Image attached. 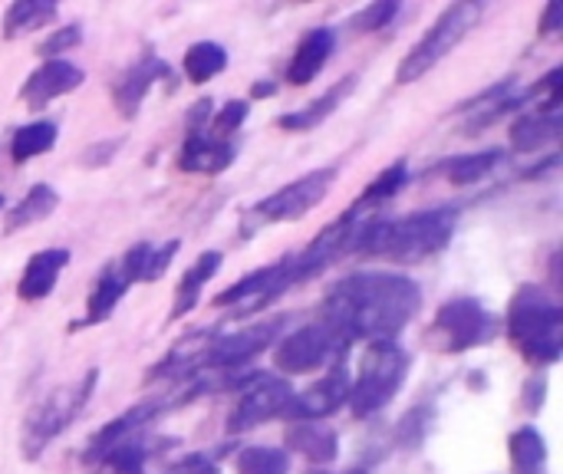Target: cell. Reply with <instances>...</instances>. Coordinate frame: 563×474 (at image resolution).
<instances>
[{
  "label": "cell",
  "mask_w": 563,
  "mask_h": 474,
  "mask_svg": "<svg viewBox=\"0 0 563 474\" xmlns=\"http://www.w3.org/2000/svg\"><path fill=\"white\" fill-rule=\"evenodd\" d=\"M422 310V287L393 271H360L340 280L323 300V320L353 340L393 343Z\"/></svg>",
  "instance_id": "cell-1"
},
{
  "label": "cell",
  "mask_w": 563,
  "mask_h": 474,
  "mask_svg": "<svg viewBox=\"0 0 563 474\" xmlns=\"http://www.w3.org/2000/svg\"><path fill=\"white\" fill-rule=\"evenodd\" d=\"M455 224H459L455 208L416 211L399 221L369 218L356 238V251L386 257V261H422V257H432L449 247Z\"/></svg>",
  "instance_id": "cell-2"
},
{
  "label": "cell",
  "mask_w": 563,
  "mask_h": 474,
  "mask_svg": "<svg viewBox=\"0 0 563 474\" xmlns=\"http://www.w3.org/2000/svg\"><path fill=\"white\" fill-rule=\"evenodd\" d=\"M508 333L534 366L558 363L563 353V313L541 287H521L508 310Z\"/></svg>",
  "instance_id": "cell-3"
},
{
  "label": "cell",
  "mask_w": 563,
  "mask_h": 474,
  "mask_svg": "<svg viewBox=\"0 0 563 474\" xmlns=\"http://www.w3.org/2000/svg\"><path fill=\"white\" fill-rule=\"evenodd\" d=\"M96 370H89L79 383L73 386H59L53 393H46L43 399H36L23 419V436H20V449H23V459L33 462L43 455V449L73 426V419L82 412V406L89 403L92 389H96Z\"/></svg>",
  "instance_id": "cell-4"
},
{
  "label": "cell",
  "mask_w": 563,
  "mask_h": 474,
  "mask_svg": "<svg viewBox=\"0 0 563 474\" xmlns=\"http://www.w3.org/2000/svg\"><path fill=\"white\" fill-rule=\"evenodd\" d=\"M485 16V3L478 0H465V3H452L439 13V20L422 33V40L402 56L399 69H396V82H416L422 79L432 66H439L468 33L472 26Z\"/></svg>",
  "instance_id": "cell-5"
},
{
  "label": "cell",
  "mask_w": 563,
  "mask_h": 474,
  "mask_svg": "<svg viewBox=\"0 0 563 474\" xmlns=\"http://www.w3.org/2000/svg\"><path fill=\"white\" fill-rule=\"evenodd\" d=\"M409 373V356L396 343H373L360 363L356 379H350V399L346 406L353 409L356 419H366L379 409H386L396 393L402 389Z\"/></svg>",
  "instance_id": "cell-6"
},
{
  "label": "cell",
  "mask_w": 563,
  "mask_h": 474,
  "mask_svg": "<svg viewBox=\"0 0 563 474\" xmlns=\"http://www.w3.org/2000/svg\"><path fill=\"white\" fill-rule=\"evenodd\" d=\"M340 168L330 165V168H317V172H307L303 178L277 188L274 195L261 198L251 211H244V221H241V234H254L267 224H284V221H297L303 218L307 211H313L333 188Z\"/></svg>",
  "instance_id": "cell-7"
},
{
  "label": "cell",
  "mask_w": 563,
  "mask_h": 474,
  "mask_svg": "<svg viewBox=\"0 0 563 474\" xmlns=\"http://www.w3.org/2000/svg\"><path fill=\"white\" fill-rule=\"evenodd\" d=\"M346 337L340 330H333L327 320L300 327L297 333H290L287 340L277 343L274 350V366L287 376H300V373H313L330 366L333 360H340L346 353Z\"/></svg>",
  "instance_id": "cell-8"
},
{
  "label": "cell",
  "mask_w": 563,
  "mask_h": 474,
  "mask_svg": "<svg viewBox=\"0 0 563 474\" xmlns=\"http://www.w3.org/2000/svg\"><path fill=\"white\" fill-rule=\"evenodd\" d=\"M498 323L475 297H452L435 313V333L442 337V346L449 353H465L495 337Z\"/></svg>",
  "instance_id": "cell-9"
},
{
  "label": "cell",
  "mask_w": 563,
  "mask_h": 474,
  "mask_svg": "<svg viewBox=\"0 0 563 474\" xmlns=\"http://www.w3.org/2000/svg\"><path fill=\"white\" fill-rule=\"evenodd\" d=\"M363 224H366V218H363L356 208L343 211L330 228H323V231L310 241V247H307L300 257H290V264H294V280H310V277L320 274L327 264H333V261H340L343 254L356 251V238H360Z\"/></svg>",
  "instance_id": "cell-10"
},
{
  "label": "cell",
  "mask_w": 563,
  "mask_h": 474,
  "mask_svg": "<svg viewBox=\"0 0 563 474\" xmlns=\"http://www.w3.org/2000/svg\"><path fill=\"white\" fill-rule=\"evenodd\" d=\"M284 330V317L277 320H264V323H251L244 330H234V333H224L218 337L214 343L205 346L201 353V366H211V370H238V366H247L254 356H261L267 346L277 343Z\"/></svg>",
  "instance_id": "cell-11"
},
{
  "label": "cell",
  "mask_w": 563,
  "mask_h": 474,
  "mask_svg": "<svg viewBox=\"0 0 563 474\" xmlns=\"http://www.w3.org/2000/svg\"><path fill=\"white\" fill-rule=\"evenodd\" d=\"M290 399H294V386L287 379L254 373L247 389L241 393L238 406L228 416V432L238 436V432H247V429H254V426H261V422H267L274 416H284Z\"/></svg>",
  "instance_id": "cell-12"
},
{
  "label": "cell",
  "mask_w": 563,
  "mask_h": 474,
  "mask_svg": "<svg viewBox=\"0 0 563 474\" xmlns=\"http://www.w3.org/2000/svg\"><path fill=\"white\" fill-rule=\"evenodd\" d=\"M290 284H297V280H294V264H290V257H284V261L267 264V267H261V271L241 277L238 284H231V287L214 300V307H241L244 313H254V310L274 304Z\"/></svg>",
  "instance_id": "cell-13"
},
{
  "label": "cell",
  "mask_w": 563,
  "mask_h": 474,
  "mask_svg": "<svg viewBox=\"0 0 563 474\" xmlns=\"http://www.w3.org/2000/svg\"><path fill=\"white\" fill-rule=\"evenodd\" d=\"M350 399V373L343 366H333L320 383H313L307 393H294L290 406L284 409V416H290L294 422H320L333 412H340Z\"/></svg>",
  "instance_id": "cell-14"
},
{
  "label": "cell",
  "mask_w": 563,
  "mask_h": 474,
  "mask_svg": "<svg viewBox=\"0 0 563 474\" xmlns=\"http://www.w3.org/2000/svg\"><path fill=\"white\" fill-rule=\"evenodd\" d=\"M82 86V69L69 59H46L40 69H33L20 89V102L30 109H43L46 102L73 92Z\"/></svg>",
  "instance_id": "cell-15"
},
{
  "label": "cell",
  "mask_w": 563,
  "mask_h": 474,
  "mask_svg": "<svg viewBox=\"0 0 563 474\" xmlns=\"http://www.w3.org/2000/svg\"><path fill=\"white\" fill-rule=\"evenodd\" d=\"M234 158H238V139H221V135H211L208 129H201V132L185 135L178 168L214 175V172H224Z\"/></svg>",
  "instance_id": "cell-16"
},
{
  "label": "cell",
  "mask_w": 563,
  "mask_h": 474,
  "mask_svg": "<svg viewBox=\"0 0 563 474\" xmlns=\"http://www.w3.org/2000/svg\"><path fill=\"white\" fill-rule=\"evenodd\" d=\"M158 79H168L172 82V66L168 63H162L158 56H142L132 69H125V76L115 82V89H112V99H115V106H119V112L125 115V119H132L135 112H139V106H142V99L148 96V89H152V82H158Z\"/></svg>",
  "instance_id": "cell-17"
},
{
  "label": "cell",
  "mask_w": 563,
  "mask_h": 474,
  "mask_svg": "<svg viewBox=\"0 0 563 474\" xmlns=\"http://www.w3.org/2000/svg\"><path fill=\"white\" fill-rule=\"evenodd\" d=\"M66 264H69V251H66V247L36 251V254L26 261V267H23V277H20V284H16V297L26 300V304L49 297L53 287H56V280H59V274L66 271Z\"/></svg>",
  "instance_id": "cell-18"
},
{
  "label": "cell",
  "mask_w": 563,
  "mask_h": 474,
  "mask_svg": "<svg viewBox=\"0 0 563 474\" xmlns=\"http://www.w3.org/2000/svg\"><path fill=\"white\" fill-rule=\"evenodd\" d=\"M333 46H336V33L327 30V26H317L310 30L300 46L294 49V59L287 66V82L290 86H307L320 76V69L327 66V59L333 56Z\"/></svg>",
  "instance_id": "cell-19"
},
{
  "label": "cell",
  "mask_w": 563,
  "mask_h": 474,
  "mask_svg": "<svg viewBox=\"0 0 563 474\" xmlns=\"http://www.w3.org/2000/svg\"><path fill=\"white\" fill-rule=\"evenodd\" d=\"M178 247H181V241H168L162 247H155V244H135L119 261V271L125 274L129 284H139V280L142 284H152V280H158L168 271V264L175 261Z\"/></svg>",
  "instance_id": "cell-20"
},
{
  "label": "cell",
  "mask_w": 563,
  "mask_h": 474,
  "mask_svg": "<svg viewBox=\"0 0 563 474\" xmlns=\"http://www.w3.org/2000/svg\"><path fill=\"white\" fill-rule=\"evenodd\" d=\"M162 409H165V403H142V406L129 409L125 416L112 419L106 429H99V432L92 436V442H89V455H86V459H96V462H102V455H106L112 445L125 442L132 432H139L142 426H148V422H152V419H155Z\"/></svg>",
  "instance_id": "cell-21"
},
{
  "label": "cell",
  "mask_w": 563,
  "mask_h": 474,
  "mask_svg": "<svg viewBox=\"0 0 563 474\" xmlns=\"http://www.w3.org/2000/svg\"><path fill=\"white\" fill-rule=\"evenodd\" d=\"M125 290H129V280H125V274L119 271V264H109L102 274H99V280H96V287H92V294H89V304H86V317L73 327V330H79V327H96V323H106L109 320V313L119 307V300L125 297Z\"/></svg>",
  "instance_id": "cell-22"
},
{
  "label": "cell",
  "mask_w": 563,
  "mask_h": 474,
  "mask_svg": "<svg viewBox=\"0 0 563 474\" xmlns=\"http://www.w3.org/2000/svg\"><path fill=\"white\" fill-rule=\"evenodd\" d=\"M287 449L300 452L303 459H310L317 465H330L340 452V436L317 422H294L287 429Z\"/></svg>",
  "instance_id": "cell-23"
},
{
  "label": "cell",
  "mask_w": 563,
  "mask_h": 474,
  "mask_svg": "<svg viewBox=\"0 0 563 474\" xmlns=\"http://www.w3.org/2000/svg\"><path fill=\"white\" fill-rule=\"evenodd\" d=\"M353 89H356V76H343L336 86H330L320 99H313V102H310V106H303L300 112H287V115H280V119H277V125H280V129H294V132L317 129L327 115H333V112H336V106H340Z\"/></svg>",
  "instance_id": "cell-24"
},
{
  "label": "cell",
  "mask_w": 563,
  "mask_h": 474,
  "mask_svg": "<svg viewBox=\"0 0 563 474\" xmlns=\"http://www.w3.org/2000/svg\"><path fill=\"white\" fill-rule=\"evenodd\" d=\"M561 135V109L558 112H528L511 125V148L515 152H538L548 142H554Z\"/></svg>",
  "instance_id": "cell-25"
},
{
  "label": "cell",
  "mask_w": 563,
  "mask_h": 474,
  "mask_svg": "<svg viewBox=\"0 0 563 474\" xmlns=\"http://www.w3.org/2000/svg\"><path fill=\"white\" fill-rule=\"evenodd\" d=\"M221 264H224V257H221L218 251H205V254L195 261V267L185 271V277H181V284H178V294H175V307H172V317H175V320L185 317V313H191V310L198 307L205 284L221 271Z\"/></svg>",
  "instance_id": "cell-26"
},
{
  "label": "cell",
  "mask_w": 563,
  "mask_h": 474,
  "mask_svg": "<svg viewBox=\"0 0 563 474\" xmlns=\"http://www.w3.org/2000/svg\"><path fill=\"white\" fill-rule=\"evenodd\" d=\"M56 205H59L56 188H53V185H46V181H40V185H33V188H30L16 205L7 211L3 231H7V234H13V231L26 228V224H33V221H43V218H49V214L56 211Z\"/></svg>",
  "instance_id": "cell-27"
},
{
  "label": "cell",
  "mask_w": 563,
  "mask_h": 474,
  "mask_svg": "<svg viewBox=\"0 0 563 474\" xmlns=\"http://www.w3.org/2000/svg\"><path fill=\"white\" fill-rule=\"evenodd\" d=\"M508 452H511V465L515 474H544L548 465V442L538 429L525 426L508 439Z\"/></svg>",
  "instance_id": "cell-28"
},
{
  "label": "cell",
  "mask_w": 563,
  "mask_h": 474,
  "mask_svg": "<svg viewBox=\"0 0 563 474\" xmlns=\"http://www.w3.org/2000/svg\"><path fill=\"white\" fill-rule=\"evenodd\" d=\"M56 145V122H46V119H36L30 125H20L13 135H10V158L16 165L36 158V155H46L49 148Z\"/></svg>",
  "instance_id": "cell-29"
},
{
  "label": "cell",
  "mask_w": 563,
  "mask_h": 474,
  "mask_svg": "<svg viewBox=\"0 0 563 474\" xmlns=\"http://www.w3.org/2000/svg\"><path fill=\"white\" fill-rule=\"evenodd\" d=\"M49 20H56V3L53 0H16L3 13V36L10 40V36L40 30Z\"/></svg>",
  "instance_id": "cell-30"
},
{
  "label": "cell",
  "mask_w": 563,
  "mask_h": 474,
  "mask_svg": "<svg viewBox=\"0 0 563 474\" xmlns=\"http://www.w3.org/2000/svg\"><path fill=\"white\" fill-rule=\"evenodd\" d=\"M224 69H228V49L224 46H218L211 40L188 46V53H185V76L191 82H208V79H214Z\"/></svg>",
  "instance_id": "cell-31"
},
{
  "label": "cell",
  "mask_w": 563,
  "mask_h": 474,
  "mask_svg": "<svg viewBox=\"0 0 563 474\" xmlns=\"http://www.w3.org/2000/svg\"><path fill=\"white\" fill-rule=\"evenodd\" d=\"M505 158L501 148H488V152H475V155H462V158H449L442 165V175L452 181V185H475L478 178H485L498 162Z\"/></svg>",
  "instance_id": "cell-32"
},
{
  "label": "cell",
  "mask_w": 563,
  "mask_h": 474,
  "mask_svg": "<svg viewBox=\"0 0 563 474\" xmlns=\"http://www.w3.org/2000/svg\"><path fill=\"white\" fill-rule=\"evenodd\" d=\"M234 469H238V474H287L290 472V455L284 449L251 445V449L238 452Z\"/></svg>",
  "instance_id": "cell-33"
},
{
  "label": "cell",
  "mask_w": 563,
  "mask_h": 474,
  "mask_svg": "<svg viewBox=\"0 0 563 474\" xmlns=\"http://www.w3.org/2000/svg\"><path fill=\"white\" fill-rule=\"evenodd\" d=\"M406 181H409V165L406 162H396V165H389L379 178H373L369 185H366V191H363V198L353 205V208H373V205H383V201H389V198H396L399 195V188H406Z\"/></svg>",
  "instance_id": "cell-34"
},
{
  "label": "cell",
  "mask_w": 563,
  "mask_h": 474,
  "mask_svg": "<svg viewBox=\"0 0 563 474\" xmlns=\"http://www.w3.org/2000/svg\"><path fill=\"white\" fill-rule=\"evenodd\" d=\"M102 462L119 474H142V465H145V445H135L132 439H125V442L112 445V449L102 455Z\"/></svg>",
  "instance_id": "cell-35"
},
{
  "label": "cell",
  "mask_w": 563,
  "mask_h": 474,
  "mask_svg": "<svg viewBox=\"0 0 563 474\" xmlns=\"http://www.w3.org/2000/svg\"><path fill=\"white\" fill-rule=\"evenodd\" d=\"M247 112H251V106H247V102H241V99H231L228 106H221V109L211 115V125H208V132H211V135H221V139H234V132L244 125Z\"/></svg>",
  "instance_id": "cell-36"
},
{
  "label": "cell",
  "mask_w": 563,
  "mask_h": 474,
  "mask_svg": "<svg viewBox=\"0 0 563 474\" xmlns=\"http://www.w3.org/2000/svg\"><path fill=\"white\" fill-rule=\"evenodd\" d=\"M399 13V3L396 0H383V3H369L363 13H356L353 20H350V26L353 30H360V33H369V30H383L393 16Z\"/></svg>",
  "instance_id": "cell-37"
},
{
  "label": "cell",
  "mask_w": 563,
  "mask_h": 474,
  "mask_svg": "<svg viewBox=\"0 0 563 474\" xmlns=\"http://www.w3.org/2000/svg\"><path fill=\"white\" fill-rule=\"evenodd\" d=\"M79 40H82L79 26H76V23H69V26L56 30L49 40H43V43H40V53H43L46 59H63V53H66V49H73Z\"/></svg>",
  "instance_id": "cell-38"
},
{
  "label": "cell",
  "mask_w": 563,
  "mask_h": 474,
  "mask_svg": "<svg viewBox=\"0 0 563 474\" xmlns=\"http://www.w3.org/2000/svg\"><path fill=\"white\" fill-rule=\"evenodd\" d=\"M172 474H214V465H208L205 459H188L178 472Z\"/></svg>",
  "instance_id": "cell-39"
},
{
  "label": "cell",
  "mask_w": 563,
  "mask_h": 474,
  "mask_svg": "<svg viewBox=\"0 0 563 474\" xmlns=\"http://www.w3.org/2000/svg\"><path fill=\"white\" fill-rule=\"evenodd\" d=\"M558 23H561V3H551V7H548V13H544L541 30H544V33H554V30H558Z\"/></svg>",
  "instance_id": "cell-40"
},
{
  "label": "cell",
  "mask_w": 563,
  "mask_h": 474,
  "mask_svg": "<svg viewBox=\"0 0 563 474\" xmlns=\"http://www.w3.org/2000/svg\"><path fill=\"white\" fill-rule=\"evenodd\" d=\"M274 92H277V86H274V82H257V86H254V96H257V99L274 96Z\"/></svg>",
  "instance_id": "cell-41"
},
{
  "label": "cell",
  "mask_w": 563,
  "mask_h": 474,
  "mask_svg": "<svg viewBox=\"0 0 563 474\" xmlns=\"http://www.w3.org/2000/svg\"><path fill=\"white\" fill-rule=\"evenodd\" d=\"M310 474H327V472H310ZM350 474H363V472H350Z\"/></svg>",
  "instance_id": "cell-42"
},
{
  "label": "cell",
  "mask_w": 563,
  "mask_h": 474,
  "mask_svg": "<svg viewBox=\"0 0 563 474\" xmlns=\"http://www.w3.org/2000/svg\"><path fill=\"white\" fill-rule=\"evenodd\" d=\"M0 208H3V195H0Z\"/></svg>",
  "instance_id": "cell-43"
}]
</instances>
